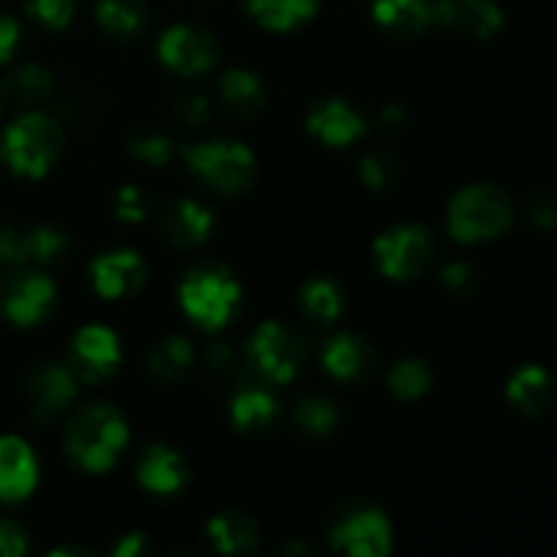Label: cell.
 I'll return each mask as SVG.
<instances>
[{
  "mask_svg": "<svg viewBox=\"0 0 557 557\" xmlns=\"http://www.w3.org/2000/svg\"><path fill=\"white\" fill-rule=\"evenodd\" d=\"M373 20L397 38H417L433 25V0H373Z\"/></svg>",
  "mask_w": 557,
  "mask_h": 557,
  "instance_id": "20",
  "label": "cell"
},
{
  "mask_svg": "<svg viewBox=\"0 0 557 557\" xmlns=\"http://www.w3.org/2000/svg\"><path fill=\"white\" fill-rule=\"evenodd\" d=\"M158 58L166 69L180 76H201L212 71L221 60V47L215 36L199 25H174L158 41Z\"/></svg>",
  "mask_w": 557,
  "mask_h": 557,
  "instance_id": "10",
  "label": "cell"
},
{
  "mask_svg": "<svg viewBox=\"0 0 557 557\" xmlns=\"http://www.w3.org/2000/svg\"><path fill=\"white\" fill-rule=\"evenodd\" d=\"M136 479H139L147 493L158 495V498H169V495L183 493L190 479V468L180 451L169 449V446H152L141 457L139 468H136Z\"/></svg>",
  "mask_w": 557,
  "mask_h": 557,
  "instance_id": "18",
  "label": "cell"
},
{
  "mask_svg": "<svg viewBox=\"0 0 557 557\" xmlns=\"http://www.w3.org/2000/svg\"><path fill=\"white\" fill-rule=\"evenodd\" d=\"M128 422L109 403L82 408L65 430V451L71 462L87 473H107L128 446Z\"/></svg>",
  "mask_w": 557,
  "mask_h": 557,
  "instance_id": "1",
  "label": "cell"
},
{
  "mask_svg": "<svg viewBox=\"0 0 557 557\" xmlns=\"http://www.w3.org/2000/svg\"><path fill=\"white\" fill-rule=\"evenodd\" d=\"M406 123H408V114L400 103H389V107L381 109V125H384L386 131H400Z\"/></svg>",
  "mask_w": 557,
  "mask_h": 557,
  "instance_id": "45",
  "label": "cell"
},
{
  "mask_svg": "<svg viewBox=\"0 0 557 557\" xmlns=\"http://www.w3.org/2000/svg\"><path fill=\"white\" fill-rule=\"evenodd\" d=\"M430 386H433V373L419 359H400L389 370V389L400 400H419L422 395H428Z\"/></svg>",
  "mask_w": 557,
  "mask_h": 557,
  "instance_id": "31",
  "label": "cell"
},
{
  "mask_svg": "<svg viewBox=\"0 0 557 557\" xmlns=\"http://www.w3.org/2000/svg\"><path fill=\"white\" fill-rule=\"evenodd\" d=\"M58 302L52 277L33 270L11 272L0 281V313L14 326H36L47 319Z\"/></svg>",
  "mask_w": 557,
  "mask_h": 557,
  "instance_id": "9",
  "label": "cell"
},
{
  "mask_svg": "<svg viewBox=\"0 0 557 557\" xmlns=\"http://www.w3.org/2000/svg\"><path fill=\"white\" fill-rule=\"evenodd\" d=\"M25 261V232L0 228V267H20Z\"/></svg>",
  "mask_w": 557,
  "mask_h": 557,
  "instance_id": "39",
  "label": "cell"
},
{
  "mask_svg": "<svg viewBox=\"0 0 557 557\" xmlns=\"http://www.w3.org/2000/svg\"><path fill=\"white\" fill-rule=\"evenodd\" d=\"M297 428L302 430L305 435L310 438H326L337 430L341 424V411H337L335 403L330 397H321V395H308L297 403Z\"/></svg>",
  "mask_w": 557,
  "mask_h": 557,
  "instance_id": "30",
  "label": "cell"
},
{
  "mask_svg": "<svg viewBox=\"0 0 557 557\" xmlns=\"http://www.w3.org/2000/svg\"><path fill=\"white\" fill-rule=\"evenodd\" d=\"M335 553L351 557H381L392 549V522L379 506L348 504L330 531Z\"/></svg>",
  "mask_w": 557,
  "mask_h": 557,
  "instance_id": "8",
  "label": "cell"
},
{
  "mask_svg": "<svg viewBox=\"0 0 557 557\" xmlns=\"http://www.w3.org/2000/svg\"><path fill=\"white\" fill-rule=\"evenodd\" d=\"M210 101L199 92H188V96H180L177 103H174V117L177 123L188 125V128H199L210 120Z\"/></svg>",
  "mask_w": 557,
  "mask_h": 557,
  "instance_id": "37",
  "label": "cell"
},
{
  "mask_svg": "<svg viewBox=\"0 0 557 557\" xmlns=\"http://www.w3.org/2000/svg\"><path fill=\"white\" fill-rule=\"evenodd\" d=\"M38 484V462L30 446L14 435L0 438V500L27 498Z\"/></svg>",
  "mask_w": 557,
  "mask_h": 557,
  "instance_id": "16",
  "label": "cell"
},
{
  "mask_svg": "<svg viewBox=\"0 0 557 557\" xmlns=\"http://www.w3.org/2000/svg\"><path fill=\"white\" fill-rule=\"evenodd\" d=\"M27 553V533L16 522H0V555L22 557Z\"/></svg>",
  "mask_w": 557,
  "mask_h": 557,
  "instance_id": "41",
  "label": "cell"
},
{
  "mask_svg": "<svg viewBox=\"0 0 557 557\" xmlns=\"http://www.w3.org/2000/svg\"><path fill=\"white\" fill-rule=\"evenodd\" d=\"M74 9L76 0H27V11L33 14V20L41 22L44 27H52V30L69 25L74 20Z\"/></svg>",
  "mask_w": 557,
  "mask_h": 557,
  "instance_id": "35",
  "label": "cell"
},
{
  "mask_svg": "<svg viewBox=\"0 0 557 557\" xmlns=\"http://www.w3.org/2000/svg\"><path fill=\"white\" fill-rule=\"evenodd\" d=\"M511 226V199L498 185H468L449 201V232L460 243H484Z\"/></svg>",
  "mask_w": 557,
  "mask_h": 557,
  "instance_id": "5",
  "label": "cell"
},
{
  "mask_svg": "<svg viewBox=\"0 0 557 557\" xmlns=\"http://www.w3.org/2000/svg\"><path fill=\"white\" fill-rule=\"evenodd\" d=\"M281 419L277 400L267 389L248 386L239 389L232 400V422L239 433H267Z\"/></svg>",
  "mask_w": 557,
  "mask_h": 557,
  "instance_id": "22",
  "label": "cell"
},
{
  "mask_svg": "<svg viewBox=\"0 0 557 557\" xmlns=\"http://www.w3.org/2000/svg\"><path fill=\"white\" fill-rule=\"evenodd\" d=\"M188 172L221 196H243L256 183V156L234 139H212L185 150Z\"/></svg>",
  "mask_w": 557,
  "mask_h": 557,
  "instance_id": "3",
  "label": "cell"
},
{
  "mask_svg": "<svg viewBox=\"0 0 557 557\" xmlns=\"http://www.w3.org/2000/svg\"><path fill=\"white\" fill-rule=\"evenodd\" d=\"M131 156L139 158L141 163H150V166H163V163L172 161L174 145L169 136L163 134H139L128 141Z\"/></svg>",
  "mask_w": 557,
  "mask_h": 557,
  "instance_id": "34",
  "label": "cell"
},
{
  "mask_svg": "<svg viewBox=\"0 0 557 557\" xmlns=\"http://www.w3.org/2000/svg\"><path fill=\"white\" fill-rule=\"evenodd\" d=\"M63 128L47 112H25L5 128L0 158L20 177L38 180L58 163L63 152Z\"/></svg>",
  "mask_w": 557,
  "mask_h": 557,
  "instance_id": "2",
  "label": "cell"
},
{
  "mask_svg": "<svg viewBox=\"0 0 557 557\" xmlns=\"http://www.w3.org/2000/svg\"><path fill=\"white\" fill-rule=\"evenodd\" d=\"M207 362L212 370H228L234 362V348L226 341H212L207 346Z\"/></svg>",
  "mask_w": 557,
  "mask_h": 557,
  "instance_id": "43",
  "label": "cell"
},
{
  "mask_svg": "<svg viewBox=\"0 0 557 557\" xmlns=\"http://www.w3.org/2000/svg\"><path fill=\"white\" fill-rule=\"evenodd\" d=\"M120 359H123V346L109 326H82L71 341V370L87 384L109 379L120 368Z\"/></svg>",
  "mask_w": 557,
  "mask_h": 557,
  "instance_id": "11",
  "label": "cell"
},
{
  "mask_svg": "<svg viewBox=\"0 0 557 557\" xmlns=\"http://www.w3.org/2000/svg\"><path fill=\"white\" fill-rule=\"evenodd\" d=\"M441 283L446 286V292L457 294V297H471L479 286V275L471 264L457 261V264H449L441 272Z\"/></svg>",
  "mask_w": 557,
  "mask_h": 557,
  "instance_id": "38",
  "label": "cell"
},
{
  "mask_svg": "<svg viewBox=\"0 0 557 557\" xmlns=\"http://www.w3.org/2000/svg\"><path fill=\"white\" fill-rule=\"evenodd\" d=\"M20 47V25L9 14H0V63H9Z\"/></svg>",
  "mask_w": 557,
  "mask_h": 557,
  "instance_id": "42",
  "label": "cell"
},
{
  "mask_svg": "<svg viewBox=\"0 0 557 557\" xmlns=\"http://www.w3.org/2000/svg\"><path fill=\"white\" fill-rule=\"evenodd\" d=\"M69 250V237L54 226L25 228V261L27 264H52Z\"/></svg>",
  "mask_w": 557,
  "mask_h": 557,
  "instance_id": "32",
  "label": "cell"
},
{
  "mask_svg": "<svg viewBox=\"0 0 557 557\" xmlns=\"http://www.w3.org/2000/svg\"><path fill=\"white\" fill-rule=\"evenodd\" d=\"M397 174H400V166H397L395 156L384 150L368 152V156L359 161V177L368 185L373 194H386L392 190V185L397 183Z\"/></svg>",
  "mask_w": 557,
  "mask_h": 557,
  "instance_id": "33",
  "label": "cell"
},
{
  "mask_svg": "<svg viewBox=\"0 0 557 557\" xmlns=\"http://www.w3.org/2000/svg\"><path fill=\"white\" fill-rule=\"evenodd\" d=\"M76 375L63 364H41L27 381V397L36 422H49L76 400Z\"/></svg>",
  "mask_w": 557,
  "mask_h": 557,
  "instance_id": "14",
  "label": "cell"
},
{
  "mask_svg": "<svg viewBox=\"0 0 557 557\" xmlns=\"http://www.w3.org/2000/svg\"><path fill=\"white\" fill-rule=\"evenodd\" d=\"M147 281V267L136 250H109L90 264V283L98 297L123 299L139 292Z\"/></svg>",
  "mask_w": 557,
  "mask_h": 557,
  "instance_id": "12",
  "label": "cell"
},
{
  "mask_svg": "<svg viewBox=\"0 0 557 557\" xmlns=\"http://www.w3.org/2000/svg\"><path fill=\"white\" fill-rule=\"evenodd\" d=\"M147 553V539L141 536V533H128V536H123L117 542V547H114V555L117 557H139Z\"/></svg>",
  "mask_w": 557,
  "mask_h": 557,
  "instance_id": "44",
  "label": "cell"
},
{
  "mask_svg": "<svg viewBox=\"0 0 557 557\" xmlns=\"http://www.w3.org/2000/svg\"><path fill=\"white\" fill-rule=\"evenodd\" d=\"M215 228V212L196 199H177L163 212V234L177 248H196Z\"/></svg>",
  "mask_w": 557,
  "mask_h": 557,
  "instance_id": "19",
  "label": "cell"
},
{
  "mask_svg": "<svg viewBox=\"0 0 557 557\" xmlns=\"http://www.w3.org/2000/svg\"><path fill=\"white\" fill-rule=\"evenodd\" d=\"M147 368L158 381H183L194 368V346L183 335L163 337L152 346Z\"/></svg>",
  "mask_w": 557,
  "mask_h": 557,
  "instance_id": "28",
  "label": "cell"
},
{
  "mask_svg": "<svg viewBox=\"0 0 557 557\" xmlns=\"http://www.w3.org/2000/svg\"><path fill=\"white\" fill-rule=\"evenodd\" d=\"M250 362L272 384H292L308 359V343L283 321H264L256 326L248 343Z\"/></svg>",
  "mask_w": 557,
  "mask_h": 557,
  "instance_id": "6",
  "label": "cell"
},
{
  "mask_svg": "<svg viewBox=\"0 0 557 557\" xmlns=\"http://www.w3.org/2000/svg\"><path fill=\"white\" fill-rule=\"evenodd\" d=\"M299 308L315 324H335L346 308V294L335 277L313 275L299 288Z\"/></svg>",
  "mask_w": 557,
  "mask_h": 557,
  "instance_id": "24",
  "label": "cell"
},
{
  "mask_svg": "<svg viewBox=\"0 0 557 557\" xmlns=\"http://www.w3.org/2000/svg\"><path fill=\"white\" fill-rule=\"evenodd\" d=\"M375 267L389 281H413L435 259V239L417 223L395 226L381 234L373 245Z\"/></svg>",
  "mask_w": 557,
  "mask_h": 557,
  "instance_id": "7",
  "label": "cell"
},
{
  "mask_svg": "<svg viewBox=\"0 0 557 557\" xmlns=\"http://www.w3.org/2000/svg\"><path fill=\"white\" fill-rule=\"evenodd\" d=\"M308 131L321 145L348 147L368 134V120H364V114L351 101L326 98V101L315 103L310 109Z\"/></svg>",
  "mask_w": 557,
  "mask_h": 557,
  "instance_id": "13",
  "label": "cell"
},
{
  "mask_svg": "<svg viewBox=\"0 0 557 557\" xmlns=\"http://www.w3.org/2000/svg\"><path fill=\"white\" fill-rule=\"evenodd\" d=\"M147 14L150 11H147L145 0H98L96 3V16L101 27L120 41L141 36V30L147 27Z\"/></svg>",
  "mask_w": 557,
  "mask_h": 557,
  "instance_id": "26",
  "label": "cell"
},
{
  "mask_svg": "<svg viewBox=\"0 0 557 557\" xmlns=\"http://www.w3.org/2000/svg\"><path fill=\"white\" fill-rule=\"evenodd\" d=\"M506 392H509V400L515 403V408H520L522 413H531V417L549 411L555 403L553 375L539 368V364H528V368L517 370Z\"/></svg>",
  "mask_w": 557,
  "mask_h": 557,
  "instance_id": "21",
  "label": "cell"
},
{
  "mask_svg": "<svg viewBox=\"0 0 557 557\" xmlns=\"http://www.w3.org/2000/svg\"><path fill=\"white\" fill-rule=\"evenodd\" d=\"M245 9L270 30H292L315 14L319 0H245Z\"/></svg>",
  "mask_w": 557,
  "mask_h": 557,
  "instance_id": "27",
  "label": "cell"
},
{
  "mask_svg": "<svg viewBox=\"0 0 557 557\" xmlns=\"http://www.w3.org/2000/svg\"><path fill=\"white\" fill-rule=\"evenodd\" d=\"M221 98L228 112H234L237 117H253L264 109L267 87L253 71L234 69L221 79Z\"/></svg>",
  "mask_w": 557,
  "mask_h": 557,
  "instance_id": "25",
  "label": "cell"
},
{
  "mask_svg": "<svg viewBox=\"0 0 557 557\" xmlns=\"http://www.w3.org/2000/svg\"><path fill=\"white\" fill-rule=\"evenodd\" d=\"M321 362H324L326 373L332 379L343 381V384H357V381L370 375L375 354L364 337L354 335V332H341V335L326 341L324 351H321Z\"/></svg>",
  "mask_w": 557,
  "mask_h": 557,
  "instance_id": "17",
  "label": "cell"
},
{
  "mask_svg": "<svg viewBox=\"0 0 557 557\" xmlns=\"http://www.w3.org/2000/svg\"><path fill=\"white\" fill-rule=\"evenodd\" d=\"M531 221L542 228H557V190H544L531 201Z\"/></svg>",
  "mask_w": 557,
  "mask_h": 557,
  "instance_id": "40",
  "label": "cell"
},
{
  "mask_svg": "<svg viewBox=\"0 0 557 557\" xmlns=\"http://www.w3.org/2000/svg\"><path fill=\"white\" fill-rule=\"evenodd\" d=\"M433 20L468 38H493L504 27V14L493 0H433Z\"/></svg>",
  "mask_w": 557,
  "mask_h": 557,
  "instance_id": "15",
  "label": "cell"
},
{
  "mask_svg": "<svg viewBox=\"0 0 557 557\" xmlns=\"http://www.w3.org/2000/svg\"><path fill=\"white\" fill-rule=\"evenodd\" d=\"M243 302V286L223 267H199L180 283V305L185 315L205 330H223Z\"/></svg>",
  "mask_w": 557,
  "mask_h": 557,
  "instance_id": "4",
  "label": "cell"
},
{
  "mask_svg": "<svg viewBox=\"0 0 557 557\" xmlns=\"http://www.w3.org/2000/svg\"><path fill=\"white\" fill-rule=\"evenodd\" d=\"M112 210H114V215L120 218V221L139 223V221H145V218H147L150 201H147V196L141 194V188H136V185H123V188L114 194Z\"/></svg>",
  "mask_w": 557,
  "mask_h": 557,
  "instance_id": "36",
  "label": "cell"
},
{
  "mask_svg": "<svg viewBox=\"0 0 557 557\" xmlns=\"http://www.w3.org/2000/svg\"><path fill=\"white\" fill-rule=\"evenodd\" d=\"M0 90L9 101L20 103V107H33V103H41L52 96L54 76L44 65L27 63L9 76Z\"/></svg>",
  "mask_w": 557,
  "mask_h": 557,
  "instance_id": "29",
  "label": "cell"
},
{
  "mask_svg": "<svg viewBox=\"0 0 557 557\" xmlns=\"http://www.w3.org/2000/svg\"><path fill=\"white\" fill-rule=\"evenodd\" d=\"M207 536L223 555H243L259 544V525L245 511H221L207 525Z\"/></svg>",
  "mask_w": 557,
  "mask_h": 557,
  "instance_id": "23",
  "label": "cell"
}]
</instances>
